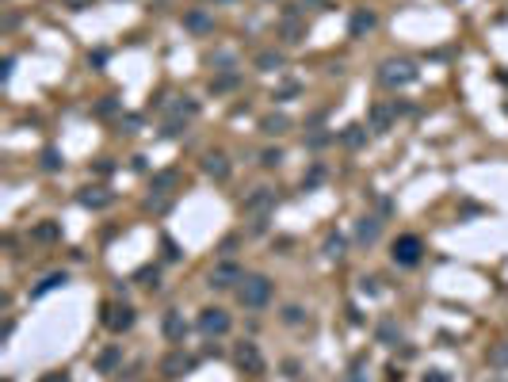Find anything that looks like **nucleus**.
Here are the masks:
<instances>
[{
	"label": "nucleus",
	"instance_id": "f257e3e1",
	"mask_svg": "<svg viewBox=\"0 0 508 382\" xmlns=\"http://www.w3.org/2000/svg\"><path fill=\"white\" fill-rule=\"evenodd\" d=\"M420 77V69L413 66L409 58H386L382 66H378V81L386 84V88H405V84H413Z\"/></svg>",
	"mask_w": 508,
	"mask_h": 382
},
{
	"label": "nucleus",
	"instance_id": "f03ea898",
	"mask_svg": "<svg viewBox=\"0 0 508 382\" xmlns=\"http://www.w3.org/2000/svg\"><path fill=\"white\" fill-rule=\"evenodd\" d=\"M237 299L245 310H264L271 302V279L268 275H245L237 287Z\"/></svg>",
	"mask_w": 508,
	"mask_h": 382
},
{
	"label": "nucleus",
	"instance_id": "7ed1b4c3",
	"mask_svg": "<svg viewBox=\"0 0 508 382\" xmlns=\"http://www.w3.org/2000/svg\"><path fill=\"white\" fill-rule=\"evenodd\" d=\"M420 252H424V245H420V237H413V233H405V237H398L393 241V264H402V268H417L420 264Z\"/></svg>",
	"mask_w": 508,
	"mask_h": 382
},
{
	"label": "nucleus",
	"instance_id": "20e7f679",
	"mask_svg": "<svg viewBox=\"0 0 508 382\" xmlns=\"http://www.w3.org/2000/svg\"><path fill=\"white\" fill-rule=\"evenodd\" d=\"M233 359H237V367L248 374V379L264 374V352L256 348L253 341H241V344H237V352H233Z\"/></svg>",
	"mask_w": 508,
	"mask_h": 382
},
{
	"label": "nucleus",
	"instance_id": "39448f33",
	"mask_svg": "<svg viewBox=\"0 0 508 382\" xmlns=\"http://www.w3.org/2000/svg\"><path fill=\"white\" fill-rule=\"evenodd\" d=\"M99 321H104L111 332H126V329L134 325V310L126 306V302H107V306H104V317H99Z\"/></svg>",
	"mask_w": 508,
	"mask_h": 382
},
{
	"label": "nucleus",
	"instance_id": "423d86ee",
	"mask_svg": "<svg viewBox=\"0 0 508 382\" xmlns=\"http://www.w3.org/2000/svg\"><path fill=\"white\" fill-rule=\"evenodd\" d=\"M241 210H245V214H256V218H268V210H275V191H271V188H256L253 195H245Z\"/></svg>",
	"mask_w": 508,
	"mask_h": 382
},
{
	"label": "nucleus",
	"instance_id": "0eeeda50",
	"mask_svg": "<svg viewBox=\"0 0 508 382\" xmlns=\"http://www.w3.org/2000/svg\"><path fill=\"white\" fill-rule=\"evenodd\" d=\"M230 314L226 310H218V306H211V310H203L199 314V329L206 332V336H222V332H230Z\"/></svg>",
	"mask_w": 508,
	"mask_h": 382
},
{
	"label": "nucleus",
	"instance_id": "6e6552de",
	"mask_svg": "<svg viewBox=\"0 0 508 382\" xmlns=\"http://www.w3.org/2000/svg\"><path fill=\"white\" fill-rule=\"evenodd\" d=\"M241 279H245V272H241L233 260H226V264H218L211 272V287H214V291H230L233 283H241Z\"/></svg>",
	"mask_w": 508,
	"mask_h": 382
},
{
	"label": "nucleus",
	"instance_id": "1a4fd4ad",
	"mask_svg": "<svg viewBox=\"0 0 508 382\" xmlns=\"http://www.w3.org/2000/svg\"><path fill=\"white\" fill-rule=\"evenodd\" d=\"M393 119H398V103H375V108H371V115H367V130L386 134L393 126Z\"/></svg>",
	"mask_w": 508,
	"mask_h": 382
},
{
	"label": "nucleus",
	"instance_id": "9d476101",
	"mask_svg": "<svg viewBox=\"0 0 508 382\" xmlns=\"http://www.w3.org/2000/svg\"><path fill=\"white\" fill-rule=\"evenodd\" d=\"M375 27H378V16L371 8H355L352 19H348V34H352V39H363V34H371Z\"/></svg>",
	"mask_w": 508,
	"mask_h": 382
},
{
	"label": "nucleus",
	"instance_id": "9b49d317",
	"mask_svg": "<svg viewBox=\"0 0 508 382\" xmlns=\"http://www.w3.org/2000/svg\"><path fill=\"white\" fill-rule=\"evenodd\" d=\"M161 329H164V336H168L173 344H184V336H188V321H184L180 310H168L164 321H161Z\"/></svg>",
	"mask_w": 508,
	"mask_h": 382
},
{
	"label": "nucleus",
	"instance_id": "f8f14e48",
	"mask_svg": "<svg viewBox=\"0 0 508 382\" xmlns=\"http://www.w3.org/2000/svg\"><path fill=\"white\" fill-rule=\"evenodd\" d=\"M184 27H188L191 34H211L214 31V16L206 8H191V12H184Z\"/></svg>",
	"mask_w": 508,
	"mask_h": 382
},
{
	"label": "nucleus",
	"instance_id": "ddd939ff",
	"mask_svg": "<svg viewBox=\"0 0 508 382\" xmlns=\"http://www.w3.org/2000/svg\"><path fill=\"white\" fill-rule=\"evenodd\" d=\"M203 172L211 176V180H230V161H226V153H206L203 157Z\"/></svg>",
	"mask_w": 508,
	"mask_h": 382
},
{
	"label": "nucleus",
	"instance_id": "4468645a",
	"mask_svg": "<svg viewBox=\"0 0 508 382\" xmlns=\"http://www.w3.org/2000/svg\"><path fill=\"white\" fill-rule=\"evenodd\" d=\"M77 199H81V207H88V210H104V207H111V199H115V195H111V191H104V188H84Z\"/></svg>",
	"mask_w": 508,
	"mask_h": 382
},
{
	"label": "nucleus",
	"instance_id": "2eb2a0df",
	"mask_svg": "<svg viewBox=\"0 0 508 382\" xmlns=\"http://www.w3.org/2000/svg\"><path fill=\"white\" fill-rule=\"evenodd\" d=\"M378 233H382V222L367 214V218H360V225H355V241H360V245H375Z\"/></svg>",
	"mask_w": 508,
	"mask_h": 382
},
{
	"label": "nucleus",
	"instance_id": "dca6fc26",
	"mask_svg": "<svg viewBox=\"0 0 508 382\" xmlns=\"http://www.w3.org/2000/svg\"><path fill=\"white\" fill-rule=\"evenodd\" d=\"M191 367H195V359H191V356H184V352H173V356H164L161 371H164V374H188Z\"/></svg>",
	"mask_w": 508,
	"mask_h": 382
},
{
	"label": "nucleus",
	"instance_id": "f3484780",
	"mask_svg": "<svg viewBox=\"0 0 508 382\" xmlns=\"http://www.w3.org/2000/svg\"><path fill=\"white\" fill-rule=\"evenodd\" d=\"M340 141H344L348 150H360L363 141H367V126H363V123H352V126H344V130H340Z\"/></svg>",
	"mask_w": 508,
	"mask_h": 382
},
{
	"label": "nucleus",
	"instance_id": "a211bd4d",
	"mask_svg": "<svg viewBox=\"0 0 508 382\" xmlns=\"http://www.w3.org/2000/svg\"><path fill=\"white\" fill-rule=\"evenodd\" d=\"M260 130L271 134V138H275V134H287L291 130V119L287 115H264L260 119Z\"/></svg>",
	"mask_w": 508,
	"mask_h": 382
},
{
	"label": "nucleus",
	"instance_id": "6ab92c4d",
	"mask_svg": "<svg viewBox=\"0 0 508 382\" xmlns=\"http://www.w3.org/2000/svg\"><path fill=\"white\" fill-rule=\"evenodd\" d=\"M69 283V275L66 272H54V275H46V279L35 287V299H42V294H50V291H58V287H66Z\"/></svg>",
	"mask_w": 508,
	"mask_h": 382
},
{
	"label": "nucleus",
	"instance_id": "aec40b11",
	"mask_svg": "<svg viewBox=\"0 0 508 382\" xmlns=\"http://www.w3.org/2000/svg\"><path fill=\"white\" fill-rule=\"evenodd\" d=\"M256 69H260V73H275V69H283V54H275V50L256 54Z\"/></svg>",
	"mask_w": 508,
	"mask_h": 382
},
{
	"label": "nucleus",
	"instance_id": "412c9836",
	"mask_svg": "<svg viewBox=\"0 0 508 382\" xmlns=\"http://www.w3.org/2000/svg\"><path fill=\"white\" fill-rule=\"evenodd\" d=\"M31 237H35V241H58V237H61V225L58 222H39L31 230Z\"/></svg>",
	"mask_w": 508,
	"mask_h": 382
},
{
	"label": "nucleus",
	"instance_id": "4be33fe9",
	"mask_svg": "<svg viewBox=\"0 0 508 382\" xmlns=\"http://www.w3.org/2000/svg\"><path fill=\"white\" fill-rule=\"evenodd\" d=\"M302 39H306V23L302 19H287V23H283V42L295 46V42H302Z\"/></svg>",
	"mask_w": 508,
	"mask_h": 382
},
{
	"label": "nucleus",
	"instance_id": "5701e85b",
	"mask_svg": "<svg viewBox=\"0 0 508 382\" xmlns=\"http://www.w3.org/2000/svg\"><path fill=\"white\" fill-rule=\"evenodd\" d=\"M325 257L329 260H340V257H344V237H340V233H329V237H325Z\"/></svg>",
	"mask_w": 508,
	"mask_h": 382
},
{
	"label": "nucleus",
	"instance_id": "b1692460",
	"mask_svg": "<svg viewBox=\"0 0 508 382\" xmlns=\"http://www.w3.org/2000/svg\"><path fill=\"white\" fill-rule=\"evenodd\" d=\"M176 180H180L176 172H157V176H153V191H168Z\"/></svg>",
	"mask_w": 508,
	"mask_h": 382
},
{
	"label": "nucleus",
	"instance_id": "393cba45",
	"mask_svg": "<svg viewBox=\"0 0 508 382\" xmlns=\"http://www.w3.org/2000/svg\"><path fill=\"white\" fill-rule=\"evenodd\" d=\"M260 165H264V168L283 165V150H279V145H275V150H264V153H260Z\"/></svg>",
	"mask_w": 508,
	"mask_h": 382
},
{
	"label": "nucleus",
	"instance_id": "a878e982",
	"mask_svg": "<svg viewBox=\"0 0 508 382\" xmlns=\"http://www.w3.org/2000/svg\"><path fill=\"white\" fill-rule=\"evenodd\" d=\"M42 168H46V172H58V168H61V153L46 150V153H42Z\"/></svg>",
	"mask_w": 508,
	"mask_h": 382
},
{
	"label": "nucleus",
	"instance_id": "bb28decb",
	"mask_svg": "<svg viewBox=\"0 0 508 382\" xmlns=\"http://www.w3.org/2000/svg\"><path fill=\"white\" fill-rule=\"evenodd\" d=\"M134 279H138L141 287H157V279H161V275H157V268H141V272L134 275Z\"/></svg>",
	"mask_w": 508,
	"mask_h": 382
},
{
	"label": "nucleus",
	"instance_id": "cd10ccee",
	"mask_svg": "<svg viewBox=\"0 0 508 382\" xmlns=\"http://www.w3.org/2000/svg\"><path fill=\"white\" fill-rule=\"evenodd\" d=\"M115 363H119V348H107L104 356H99V371H111Z\"/></svg>",
	"mask_w": 508,
	"mask_h": 382
},
{
	"label": "nucleus",
	"instance_id": "c85d7f7f",
	"mask_svg": "<svg viewBox=\"0 0 508 382\" xmlns=\"http://www.w3.org/2000/svg\"><path fill=\"white\" fill-rule=\"evenodd\" d=\"M302 306H287V310H283V321H287V325H302Z\"/></svg>",
	"mask_w": 508,
	"mask_h": 382
},
{
	"label": "nucleus",
	"instance_id": "c756f323",
	"mask_svg": "<svg viewBox=\"0 0 508 382\" xmlns=\"http://www.w3.org/2000/svg\"><path fill=\"white\" fill-rule=\"evenodd\" d=\"M61 8H69V12H88L92 0H61Z\"/></svg>",
	"mask_w": 508,
	"mask_h": 382
},
{
	"label": "nucleus",
	"instance_id": "7c9ffc66",
	"mask_svg": "<svg viewBox=\"0 0 508 382\" xmlns=\"http://www.w3.org/2000/svg\"><path fill=\"white\" fill-rule=\"evenodd\" d=\"M164 257H168V260H180V249H176L173 237H164Z\"/></svg>",
	"mask_w": 508,
	"mask_h": 382
},
{
	"label": "nucleus",
	"instance_id": "2f4dec72",
	"mask_svg": "<svg viewBox=\"0 0 508 382\" xmlns=\"http://www.w3.org/2000/svg\"><path fill=\"white\" fill-rule=\"evenodd\" d=\"M237 84V77H222V81H214V92H226V88H233Z\"/></svg>",
	"mask_w": 508,
	"mask_h": 382
},
{
	"label": "nucleus",
	"instance_id": "473e14b6",
	"mask_svg": "<svg viewBox=\"0 0 508 382\" xmlns=\"http://www.w3.org/2000/svg\"><path fill=\"white\" fill-rule=\"evenodd\" d=\"M291 96H298V84H287L283 92H275V100H291Z\"/></svg>",
	"mask_w": 508,
	"mask_h": 382
},
{
	"label": "nucleus",
	"instance_id": "72a5a7b5",
	"mask_svg": "<svg viewBox=\"0 0 508 382\" xmlns=\"http://www.w3.org/2000/svg\"><path fill=\"white\" fill-rule=\"evenodd\" d=\"M424 382H447V374H443V371H428Z\"/></svg>",
	"mask_w": 508,
	"mask_h": 382
},
{
	"label": "nucleus",
	"instance_id": "f704fd0d",
	"mask_svg": "<svg viewBox=\"0 0 508 382\" xmlns=\"http://www.w3.org/2000/svg\"><path fill=\"white\" fill-rule=\"evenodd\" d=\"M493 363H508V348H497V352H493Z\"/></svg>",
	"mask_w": 508,
	"mask_h": 382
},
{
	"label": "nucleus",
	"instance_id": "c9c22d12",
	"mask_svg": "<svg viewBox=\"0 0 508 382\" xmlns=\"http://www.w3.org/2000/svg\"><path fill=\"white\" fill-rule=\"evenodd\" d=\"M497 382H505V379H497Z\"/></svg>",
	"mask_w": 508,
	"mask_h": 382
}]
</instances>
